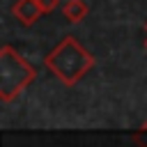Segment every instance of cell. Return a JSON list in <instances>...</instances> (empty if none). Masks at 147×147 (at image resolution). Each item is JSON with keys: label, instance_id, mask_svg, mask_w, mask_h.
I'll return each instance as SVG.
<instances>
[{"label": "cell", "instance_id": "obj_4", "mask_svg": "<svg viewBox=\"0 0 147 147\" xmlns=\"http://www.w3.org/2000/svg\"><path fill=\"white\" fill-rule=\"evenodd\" d=\"M62 11H64L67 21H71V23H80V21L87 16V5H85L83 0H67L64 7H62Z\"/></svg>", "mask_w": 147, "mask_h": 147}, {"label": "cell", "instance_id": "obj_8", "mask_svg": "<svg viewBox=\"0 0 147 147\" xmlns=\"http://www.w3.org/2000/svg\"><path fill=\"white\" fill-rule=\"evenodd\" d=\"M145 28H147V25H145Z\"/></svg>", "mask_w": 147, "mask_h": 147}, {"label": "cell", "instance_id": "obj_7", "mask_svg": "<svg viewBox=\"0 0 147 147\" xmlns=\"http://www.w3.org/2000/svg\"><path fill=\"white\" fill-rule=\"evenodd\" d=\"M145 48H147V39H145Z\"/></svg>", "mask_w": 147, "mask_h": 147}, {"label": "cell", "instance_id": "obj_5", "mask_svg": "<svg viewBox=\"0 0 147 147\" xmlns=\"http://www.w3.org/2000/svg\"><path fill=\"white\" fill-rule=\"evenodd\" d=\"M133 140H136V145L147 147V124H145L140 131H136V133H133Z\"/></svg>", "mask_w": 147, "mask_h": 147}, {"label": "cell", "instance_id": "obj_6", "mask_svg": "<svg viewBox=\"0 0 147 147\" xmlns=\"http://www.w3.org/2000/svg\"><path fill=\"white\" fill-rule=\"evenodd\" d=\"M57 2H60V0H39V5H41V9H44V14L53 11V9L57 7Z\"/></svg>", "mask_w": 147, "mask_h": 147}, {"label": "cell", "instance_id": "obj_3", "mask_svg": "<svg viewBox=\"0 0 147 147\" xmlns=\"http://www.w3.org/2000/svg\"><path fill=\"white\" fill-rule=\"evenodd\" d=\"M11 14H14L23 25H32V23L44 14V9H41L39 0H16L14 7H11Z\"/></svg>", "mask_w": 147, "mask_h": 147}, {"label": "cell", "instance_id": "obj_1", "mask_svg": "<svg viewBox=\"0 0 147 147\" xmlns=\"http://www.w3.org/2000/svg\"><path fill=\"white\" fill-rule=\"evenodd\" d=\"M46 67L64 83V85H76L92 67L94 57L87 53L74 37H64L48 55H46Z\"/></svg>", "mask_w": 147, "mask_h": 147}, {"label": "cell", "instance_id": "obj_2", "mask_svg": "<svg viewBox=\"0 0 147 147\" xmlns=\"http://www.w3.org/2000/svg\"><path fill=\"white\" fill-rule=\"evenodd\" d=\"M34 78V69L25 62L21 53L11 46L0 48V99L9 103L16 94H21Z\"/></svg>", "mask_w": 147, "mask_h": 147}]
</instances>
